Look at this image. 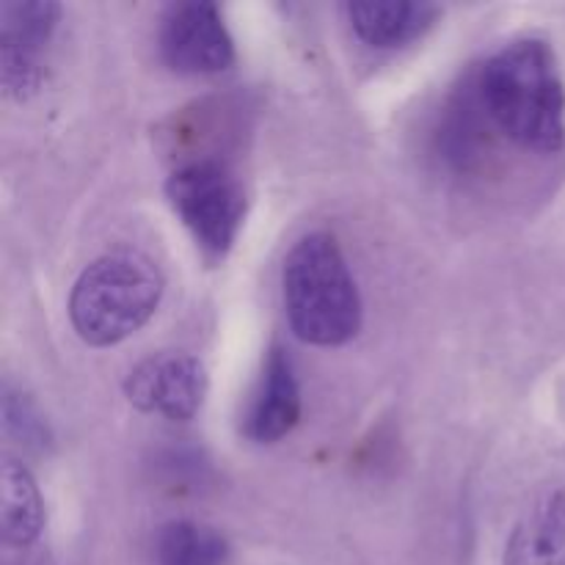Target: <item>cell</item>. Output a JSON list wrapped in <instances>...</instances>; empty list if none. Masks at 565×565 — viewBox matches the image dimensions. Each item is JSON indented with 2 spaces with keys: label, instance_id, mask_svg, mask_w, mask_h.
Instances as JSON below:
<instances>
[{
  "label": "cell",
  "instance_id": "cell-1",
  "mask_svg": "<svg viewBox=\"0 0 565 565\" xmlns=\"http://www.w3.org/2000/svg\"><path fill=\"white\" fill-rule=\"evenodd\" d=\"M469 83L491 136L544 158L563 152L565 83L550 42L505 44L469 75Z\"/></svg>",
  "mask_w": 565,
  "mask_h": 565
},
{
  "label": "cell",
  "instance_id": "cell-2",
  "mask_svg": "<svg viewBox=\"0 0 565 565\" xmlns=\"http://www.w3.org/2000/svg\"><path fill=\"white\" fill-rule=\"evenodd\" d=\"M287 323L307 345L337 348L362 329V296L337 237L312 232L301 237L281 268Z\"/></svg>",
  "mask_w": 565,
  "mask_h": 565
},
{
  "label": "cell",
  "instance_id": "cell-3",
  "mask_svg": "<svg viewBox=\"0 0 565 565\" xmlns=\"http://www.w3.org/2000/svg\"><path fill=\"white\" fill-rule=\"evenodd\" d=\"M163 274L138 252H110L77 276L70 292V323L92 348H110L149 323L163 298Z\"/></svg>",
  "mask_w": 565,
  "mask_h": 565
},
{
  "label": "cell",
  "instance_id": "cell-4",
  "mask_svg": "<svg viewBox=\"0 0 565 565\" xmlns=\"http://www.w3.org/2000/svg\"><path fill=\"white\" fill-rule=\"evenodd\" d=\"M166 199L191 232L204 259L221 263L235 246L246 218V188L226 160L196 158L166 180Z\"/></svg>",
  "mask_w": 565,
  "mask_h": 565
},
{
  "label": "cell",
  "instance_id": "cell-5",
  "mask_svg": "<svg viewBox=\"0 0 565 565\" xmlns=\"http://www.w3.org/2000/svg\"><path fill=\"white\" fill-rule=\"evenodd\" d=\"M160 55L180 75H218L235 64V42L210 0L177 3L160 25Z\"/></svg>",
  "mask_w": 565,
  "mask_h": 565
},
{
  "label": "cell",
  "instance_id": "cell-6",
  "mask_svg": "<svg viewBox=\"0 0 565 565\" xmlns=\"http://www.w3.org/2000/svg\"><path fill=\"white\" fill-rule=\"evenodd\" d=\"M61 20V6L47 0L9 3L0 11V83L6 97L28 99L44 81V53Z\"/></svg>",
  "mask_w": 565,
  "mask_h": 565
},
{
  "label": "cell",
  "instance_id": "cell-7",
  "mask_svg": "<svg viewBox=\"0 0 565 565\" xmlns=\"http://www.w3.org/2000/svg\"><path fill=\"white\" fill-rule=\"evenodd\" d=\"M125 395L138 412L188 423L207 395V373L191 353H158L127 373Z\"/></svg>",
  "mask_w": 565,
  "mask_h": 565
},
{
  "label": "cell",
  "instance_id": "cell-8",
  "mask_svg": "<svg viewBox=\"0 0 565 565\" xmlns=\"http://www.w3.org/2000/svg\"><path fill=\"white\" fill-rule=\"evenodd\" d=\"M301 419V386H298L292 359L281 345L265 356L263 375L243 417V434L257 445H274L285 439Z\"/></svg>",
  "mask_w": 565,
  "mask_h": 565
},
{
  "label": "cell",
  "instance_id": "cell-9",
  "mask_svg": "<svg viewBox=\"0 0 565 565\" xmlns=\"http://www.w3.org/2000/svg\"><path fill=\"white\" fill-rule=\"evenodd\" d=\"M348 22L364 44L375 50H397L423 39L439 20L434 3H348Z\"/></svg>",
  "mask_w": 565,
  "mask_h": 565
},
{
  "label": "cell",
  "instance_id": "cell-10",
  "mask_svg": "<svg viewBox=\"0 0 565 565\" xmlns=\"http://www.w3.org/2000/svg\"><path fill=\"white\" fill-rule=\"evenodd\" d=\"M502 565H565V489L544 494L519 519Z\"/></svg>",
  "mask_w": 565,
  "mask_h": 565
},
{
  "label": "cell",
  "instance_id": "cell-11",
  "mask_svg": "<svg viewBox=\"0 0 565 565\" xmlns=\"http://www.w3.org/2000/svg\"><path fill=\"white\" fill-rule=\"evenodd\" d=\"M0 530L6 550H31L44 530V502L33 475L14 458L3 461L0 475Z\"/></svg>",
  "mask_w": 565,
  "mask_h": 565
},
{
  "label": "cell",
  "instance_id": "cell-12",
  "mask_svg": "<svg viewBox=\"0 0 565 565\" xmlns=\"http://www.w3.org/2000/svg\"><path fill=\"white\" fill-rule=\"evenodd\" d=\"M152 561L154 565H226L230 544L207 524L177 519L154 535Z\"/></svg>",
  "mask_w": 565,
  "mask_h": 565
},
{
  "label": "cell",
  "instance_id": "cell-13",
  "mask_svg": "<svg viewBox=\"0 0 565 565\" xmlns=\"http://www.w3.org/2000/svg\"><path fill=\"white\" fill-rule=\"evenodd\" d=\"M3 428L11 439L20 441L28 450L44 452L53 441L47 423L36 412V406L28 401V395H22L20 390H11V386L3 390Z\"/></svg>",
  "mask_w": 565,
  "mask_h": 565
}]
</instances>
